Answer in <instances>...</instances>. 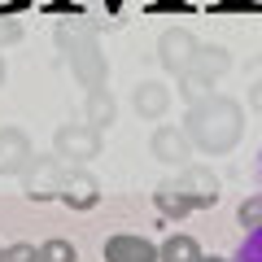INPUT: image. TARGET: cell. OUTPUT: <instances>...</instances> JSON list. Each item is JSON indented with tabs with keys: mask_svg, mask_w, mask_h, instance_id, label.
Segmentation results:
<instances>
[{
	"mask_svg": "<svg viewBox=\"0 0 262 262\" xmlns=\"http://www.w3.org/2000/svg\"><path fill=\"white\" fill-rule=\"evenodd\" d=\"M184 136L196 153L206 158H223L241 144L245 136V105L232 101L223 92H210L201 101L188 105V118H184Z\"/></svg>",
	"mask_w": 262,
	"mask_h": 262,
	"instance_id": "1",
	"label": "cell"
},
{
	"mask_svg": "<svg viewBox=\"0 0 262 262\" xmlns=\"http://www.w3.org/2000/svg\"><path fill=\"white\" fill-rule=\"evenodd\" d=\"M57 39H61V53H66L70 75H75L83 88H101L105 75H110V61H105V53H101V39H96L88 27H61Z\"/></svg>",
	"mask_w": 262,
	"mask_h": 262,
	"instance_id": "2",
	"label": "cell"
},
{
	"mask_svg": "<svg viewBox=\"0 0 262 262\" xmlns=\"http://www.w3.org/2000/svg\"><path fill=\"white\" fill-rule=\"evenodd\" d=\"M232 70V53H227L223 44H201L192 57V66H188L184 75H179V96H184L188 105L201 101V96L214 92V83Z\"/></svg>",
	"mask_w": 262,
	"mask_h": 262,
	"instance_id": "3",
	"label": "cell"
},
{
	"mask_svg": "<svg viewBox=\"0 0 262 262\" xmlns=\"http://www.w3.org/2000/svg\"><path fill=\"white\" fill-rule=\"evenodd\" d=\"M53 149H57V158H61L66 166H88L92 158H101V131L88 127L83 118H79V122H66V127H57Z\"/></svg>",
	"mask_w": 262,
	"mask_h": 262,
	"instance_id": "4",
	"label": "cell"
},
{
	"mask_svg": "<svg viewBox=\"0 0 262 262\" xmlns=\"http://www.w3.org/2000/svg\"><path fill=\"white\" fill-rule=\"evenodd\" d=\"M18 179H22V196H27V201H57L61 179H66V162L61 158H39L35 153Z\"/></svg>",
	"mask_w": 262,
	"mask_h": 262,
	"instance_id": "5",
	"label": "cell"
},
{
	"mask_svg": "<svg viewBox=\"0 0 262 262\" xmlns=\"http://www.w3.org/2000/svg\"><path fill=\"white\" fill-rule=\"evenodd\" d=\"M196 48H201V39H196L192 31H184V27L162 31V39H158V61H162V70L179 79V75L188 70V66H192Z\"/></svg>",
	"mask_w": 262,
	"mask_h": 262,
	"instance_id": "6",
	"label": "cell"
},
{
	"mask_svg": "<svg viewBox=\"0 0 262 262\" xmlns=\"http://www.w3.org/2000/svg\"><path fill=\"white\" fill-rule=\"evenodd\" d=\"M57 201L70 206V210H79V214H83V210H96V206H101V184H96V175L88 166H70L66 179H61Z\"/></svg>",
	"mask_w": 262,
	"mask_h": 262,
	"instance_id": "7",
	"label": "cell"
},
{
	"mask_svg": "<svg viewBox=\"0 0 262 262\" xmlns=\"http://www.w3.org/2000/svg\"><path fill=\"white\" fill-rule=\"evenodd\" d=\"M179 188L188 192V201H192V210H210V206H219V192H223V184H219V175L210 166H192L188 162L184 170H179Z\"/></svg>",
	"mask_w": 262,
	"mask_h": 262,
	"instance_id": "8",
	"label": "cell"
},
{
	"mask_svg": "<svg viewBox=\"0 0 262 262\" xmlns=\"http://www.w3.org/2000/svg\"><path fill=\"white\" fill-rule=\"evenodd\" d=\"M35 158V149H31V136L22 127H0V175L13 179L27 170V162Z\"/></svg>",
	"mask_w": 262,
	"mask_h": 262,
	"instance_id": "9",
	"label": "cell"
},
{
	"mask_svg": "<svg viewBox=\"0 0 262 262\" xmlns=\"http://www.w3.org/2000/svg\"><path fill=\"white\" fill-rule=\"evenodd\" d=\"M149 153L158 162H166V166H188L192 162V144H188L184 127H158L149 136Z\"/></svg>",
	"mask_w": 262,
	"mask_h": 262,
	"instance_id": "10",
	"label": "cell"
},
{
	"mask_svg": "<svg viewBox=\"0 0 262 262\" xmlns=\"http://www.w3.org/2000/svg\"><path fill=\"white\" fill-rule=\"evenodd\" d=\"M131 110L140 114L144 122L166 118V110H170V88H166V83H153V79L136 83V92H131Z\"/></svg>",
	"mask_w": 262,
	"mask_h": 262,
	"instance_id": "11",
	"label": "cell"
},
{
	"mask_svg": "<svg viewBox=\"0 0 262 262\" xmlns=\"http://www.w3.org/2000/svg\"><path fill=\"white\" fill-rule=\"evenodd\" d=\"M83 122H88V127H96V131H105V127L118 122V101H114V92L105 83L83 92Z\"/></svg>",
	"mask_w": 262,
	"mask_h": 262,
	"instance_id": "12",
	"label": "cell"
},
{
	"mask_svg": "<svg viewBox=\"0 0 262 262\" xmlns=\"http://www.w3.org/2000/svg\"><path fill=\"white\" fill-rule=\"evenodd\" d=\"M105 262H158V245L144 241V236H110Z\"/></svg>",
	"mask_w": 262,
	"mask_h": 262,
	"instance_id": "13",
	"label": "cell"
},
{
	"mask_svg": "<svg viewBox=\"0 0 262 262\" xmlns=\"http://www.w3.org/2000/svg\"><path fill=\"white\" fill-rule=\"evenodd\" d=\"M153 206H158L162 219H188L192 214V201H188V192L179 188V179H162L158 188H153Z\"/></svg>",
	"mask_w": 262,
	"mask_h": 262,
	"instance_id": "14",
	"label": "cell"
},
{
	"mask_svg": "<svg viewBox=\"0 0 262 262\" xmlns=\"http://www.w3.org/2000/svg\"><path fill=\"white\" fill-rule=\"evenodd\" d=\"M196 258H201V245L188 232H170L166 241L158 245V262H196Z\"/></svg>",
	"mask_w": 262,
	"mask_h": 262,
	"instance_id": "15",
	"label": "cell"
},
{
	"mask_svg": "<svg viewBox=\"0 0 262 262\" xmlns=\"http://www.w3.org/2000/svg\"><path fill=\"white\" fill-rule=\"evenodd\" d=\"M35 253H39V262H79V249L66 236H53V241L35 245Z\"/></svg>",
	"mask_w": 262,
	"mask_h": 262,
	"instance_id": "16",
	"label": "cell"
},
{
	"mask_svg": "<svg viewBox=\"0 0 262 262\" xmlns=\"http://www.w3.org/2000/svg\"><path fill=\"white\" fill-rule=\"evenodd\" d=\"M236 219H241V227H245V232H258V227H262V192H253L249 201H241Z\"/></svg>",
	"mask_w": 262,
	"mask_h": 262,
	"instance_id": "17",
	"label": "cell"
},
{
	"mask_svg": "<svg viewBox=\"0 0 262 262\" xmlns=\"http://www.w3.org/2000/svg\"><path fill=\"white\" fill-rule=\"evenodd\" d=\"M0 262H39V253H35V245L18 241V245H9V249H0Z\"/></svg>",
	"mask_w": 262,
	"mask_h": 262,
	"instance_id": "18",
	"label": "cell"
},
{
	"mask_svg": "<svg viewBox=\"0 0 262 262\" xmlns=\"http://www.w3.org/2000/svg\"><path fill=\"white\" fill-rule=\"evenodd\" d=\"M18 39H22V22H13V18H0V48L18 44Z\"/></svg>",
	"mask_w": 262,
	"mask_h": 262,
	"instance_id": "19",
	"label": "cell"
},
{
	"mask_svg": "<svg viewBox=\"0 0 262 262\" xmlns=\"http://www.w3.org/2000/svg\"><path fill=\"white\" fill-rule=\"evenodd\" d=\"M241 262H262V227L249 232V245L241 249Z\"/></svg>",
	"mask_w": 262,
	"mask_h": 262,
	"instance_id": "20",
	"label": "cell"
},
{
	"mask_svg": "<svg viewBox=\"0 0 262 262\" xmlns=\"http://www.w3.org/2000/svg\"><path fill=\"white\" fill-rule=\"evenodd\" d=\"M249 110H253V114H262V79L249 88Z\"/></svg>",
	"mask_w": 262,
	"mask_h": 262,
	"instance_id": "21",
	"label": "cell"
},
{
	"mask_svg": "<svg viewBox=\"0 0 262 262\" xmlns=\"http://www.w3.org/2000/svg\"><path fill=\"white\" fill-rule=\"evenodd\" d=\"M5 79H9V66H5V57H0V88H5Z\"/></svg>",
	"mask_w": 262,
	"mask_h": 262,
	"instance_id": "22",
	"label": "cell"
},
{
	"mask_svg": "<svg viewBox=\"0 0 262 262\" xmlns=\"http://www.w3.org/2000/svg\"><path fill=\"white\" fill-rule=\"evenodd\" d=\"M196 262H227V258H206V253H201V258H196Z\"/></svg>",
	"mask_w": 262,
	"mask_h": 262,
	"instance_id": "23",
	"label": "cell"
}]
</instances>
